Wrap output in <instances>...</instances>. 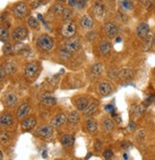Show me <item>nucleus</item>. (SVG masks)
<instances>
[{
  "label": "nucleus",
  "instance_id": "14",
  "mask_svg": "<svg viewBox=\"0 0 155 160\" xmlns=\"http://www.w3.org/2000/svg\"><path fill=\"white\" fill-rule=\"evenodd\" d=\"M98 91L103 96H107L112 94V87L106 82H102L98 86Z\"/></svg>",
  "mask_w": 155,
  "mask_h": 160
},
{
  "label": "nucleus",
  "instance_id": "52",
  "mask_svg": "<svg viewBox=\"0 0 155 160\" xmlns=\"http://www.w3.org/2000/svg\"><path fill=\"white\" fill-rule=\"evenodd\" d=\"M42 156H43L44 158H46V157H47V154H46V152L42 153Z\"/></svg>",
  "mask_w": 155,
  "mask_h": 160
},
{
  "label": "nucleus",
  "instance_id": "49",
  "mask_svg": "<svg viewBox=\"0 0 155 160\" xmlns=\"http://www.w3.org/2000/svg\"><path fill=\"white\" fill-rule=\"evenodd\" d=\"M94 147H95V149H96V150H99V149L101 148V142L99 141V140H98V141H96V143H95Z\"/></svg>",
  "mask_w": 155,
  "mask_h": 160
},
{
  "label": "nucleus",
  "instance_id": "2",
  "mask_svg": "<svg viewBox=\"0 0 155 160\" xmlns=\"http://www.w3.org/2000/svg\"><path fill=\"white\" fill-rule=\"evenodd\" d=\"M76 34V25L71 21H66L61 28V34L65 38H71Z\"/></svg>",
  "mask_w": 155,
  "mask_h": 160
},
{
  "label": "nucleus",
  "instance_id": "10",
  "mask_svg": "<svg viewBox=\"0 0 155 160\" xmlns=\"http://www.w3.org/2000/svg\"><path fill=\"white\" fill-rule=\"evenodd\" d=\"M14 14L17 18H23L27 14V6L24 3L17 4L14 9Z\"/></svg>",
  "mask_w": 155,
  "mask_h": 160
},
{
  "label": "nucleus",
  "instance_id": "13",
  "mask_svg": "<svg viewBox=\"0 0 155 160\" xmlns=\"http://www.w3.org/2000/svg\"><path fill=\"white\" fill-rule=\"evenodd\" d=\"M36 124V119L34 117H28L25 118L22 123H21V128L23 131H30V130L34 129Z\"/></svg>",
  "mask_w": 155,
  "mask_h": 160
},
{
  "label": "nucleus",
  "instance_id": "55",
  "mask_svg": "<svg viewBox=\"0 0 155 160\" xmlns=\"http://www.w3.org/2000/svg\"><path fill=\"white\" fill-rule=\"evenodd\" d=\"M150 1H151V2H152L153 4H155V0H150Z\"/></svg>",
  "mask_w": 155,
  "mask_h": 160
},
{
  "label": "nucleus",
  "instance_id": "8",
  "mask_svg": "<svg viewBox=\"0 0 155 160\" xmlns=\"http://www.w3.org/2000/svg\"><path fill=\"white\" fill-rule=\"evenodd\" d=\"M133 76H134L133 72L130 69H123L118 73V78L124 82H128L130 80H132Z\"/></svg>",
  "mask_w": 155,
  "mask_h": 160
},
{
  "label": "nucleus",
  "instance_id": "19",
  "mask_svg": "<svg viewBox=\"0 0 155 160\" xmlns=\"http://www.w3.org/2000/svg\"><path fill=\"white\" fill-rule=\"evenodd\" d=\"M81 24L84 29H91L94 25V21H93V19L90 15L85 14L82 17Z\"/></svg>",
  "mask_w": 155,
  "mask_h": 160
},
{
  "label": "nucleus",
  "instance_id": "35",
  "mask_svg": "<svg viewBox=\"0 0 155 160\" xmlns=\"http://www.w3.org/2000/svg\"><path fill=\"white\" fill-rule=\"evenodd\" d=\"M61 15H62V18L64 20H70L73 16V12L68 8H64V11H63Z\"/></svg>",
  "mask_w": 155,
  "mask_h": 160
},
{
  "label": "nucleus",
  "instance_id": "1",
  "mask_svg": "<svg viewBox=\"0 0 155 160\" xmlns=\"http://www.w3.org/2000/svg\"><path fill=\"white\" fill-rule=\"evenodd\" d=\"M37 46L44 52L50 51L54 46L53 39L47 34H41L37 38Z\"/></svg>",
  "mask_w": 155,
  "mask_h": 160
},
{
  "label": "nucleus",
  "instance_id": "50",
  "mask_svg": "<svg viewBox=\"0 0 155 160\" xmlns=\"http://www.w3.org/2000/svg\"><path fill=\"white\" fill-rule=\"evenodd\" d=\"M135 126H136V125H135L134 122H130V124H129V130H130V131H134Z\"/></svg>",
  "mask_w": 155,
  "mask_h": 160
},
{
  "label": "nucleus",
  "instance_id": "33",
  "mask_svg": "<svg viewBox=\"0 0 155 160\" xmlns=\"http://www.w3.org/2000/svg\"><path fill=\"white\" fill-rule=\"evenodd\" d=\"M145 39V43H144V48L145 50H149V48H151L152 46V41H153V37L151 36V34H148L146 37L144 38Z\"/></svg>",
  "mask_w": 155,
  "mask_h": 160
},
{
  "label": "nucleus",
  "instance_id": "23",
  "mask_svg": "<svg viewBox=\"0 0 155 160\" xmlns=\"http://www.w3.org/2000/svg\"><path fill=\"white\" fill-rule=\"evenodd\" d=\"M15 50L20 54H28V53L30 52V47L24 43H17L15 47Z\"/></svg>",
  "mask_w": 155,
  "mask_h": 160
},
{
  "label": "nucleus",
  "instance_id": "56",
  "mask_svg": "<svg viewBox=\"0 0 155 160\" xmlns=\"http://www.w3.org/2000/svg\"><path fill=\"white\" fill-rule=\"evenodd\" d=\"M61 1H65V0H61Z\"/></svg>",
  "mask_w": 155,
  "mask_h": 160
},
{
  "label": "nucleus",
  "instance_id": "21",
  "mask_svg": "<svg viewBox=\"0 0 155 160\" xmlns=\"http://www.w3.org/2000/svg\"><path fill=\"white\" fill-rule=\"evenodd\" d=\"M79 121H80V114L78 112L73 111V112L69 113V114L67 115V122H68L70 125H76Z\"/></svg>",
  "mask_w": 155,
  "mask_h": 160
},
{
  "label": "nucleus",
  "instance_id": "6",
  "mask_svg": "<svg viewBox=\"0 0 155 160\" xmlns=\"http://www.w3.org/2000/svg\"><path fill=\"white\" fill-rule=\"evenodd\" d=\"M104 31L109 39H114L118 34V29L115 26V24L111 22H107L104 24Z\"/></svg>",
  "mask_w": 155,
  "mask_h": 160
},
{
  "label": "nucleus",
  "instance_id": "22",
  "mask_svg": "<svg viewBox=\"0 0 155 160\" xmlns=\"http://www.w3.org/2000/svg\"><path fill=\"white\" fill-rule=\"evenodd\" d=\"M0 123H1L2 127L11 126L14 123V118L10 114H4L1 116V119H0Z\"/></svg>",
  "mask_w": 155,
  "mask_h": 160
},
{
  "label": "nucleus",
  "instance_id": "34",
  "mask_svg": "<svg viewBox=\"0 0 155 160\" xmlns=\"http://www.w3.org/2000/svg\"><path fill=\"white\" fill-rule=\"evenodd\" d=\"M121 4L125 11H131V10H133V3L129 1V0H123Z\"/></svg>",
  "mask_w": 155,
  "mask_h": 160
},
{
  "label": "nucleus",
  "instance_id": "40",
  "mask_svg": "<svg viewBox=\"0 0 155 160\" xmlns=\"http://www.w3.org/2000/svg\"><path fill=\"white\" fill-rule=\"evenodd\" d=\"M3 53L5 54H9L13 53V48L11 46V44L9 43H5V45L3 46Z\"/></svg>",
  "mask_w": 155,
  "mask_h": 160
},
{
  "label": "nucleus",
  "instance_id": "25",
  "mask_svg": "<svg viewBox=\"0 0 155 160\" xmlns=\"http://www.w3.org/2000/svg\"><path fill=\"white\" fill-rule=\"evenodd\" d=\"M98 102L94 101L93 103H91L90 105H88V107H87L85 110H84V115L85 116H90L92 115L97 110V107H98Z\"/></svg>",
  "mask_w": 155,
  "mask_h": 160
},
{
  "label": "nucleus",
  "instance_id": "7",
  "mask_svg": "<svg viewBox=\"0 0 155 160\" xmlns=\"http://www.w3.org/2000/svg\"><path fill=\"white\" fill-rule=\"evenodd\" d=\"M36 133L37 134L43 137V138H50L53 135V129L52 126H47V125H43L40 126L36 129Z\"/></svg>",
  "mask_w": 155,
  "mask_h": 160
},
{
  "label": "nucleus",
  "instance_id": "38",
  "mask_svg": "<svg viewBox=\"0 0 155 160\" xmlns=\"http://www.w3.org/2000/svg\"><path fill=\"white\" fill-rule=\"evenodd\" d=\"M0 139H1L2 144L8 143L9 139H10V134L7 132H1V134H0Z\"/></svg>",
  "mask_w": 155,
  "mask_h": 160
},
{
  "label": "nucleus",
  "instance_id": "28",
  "mask_svg": "<svg viewBox=\"0 0 155 160\" xmlns=\"http://www.w3.org/2000/svg\"><path fill=\"white\" fill-rule=\"evenodd\" d=\"M5 70L7 74H14L16 71V64L13 61H9L5 65Z\"/></svg>",
  "mask_w": 155,
  "mask_h": 160
},
{
  "label": "nucleus",
  "instance_id": "20",
  "mask_svg": "<svg viewBox=\"0 0 155 160\" xmlns=\"http://www.w3.org/2000/svg\"><path fill=\"white\" fill-rule=\"evenodd\" d=\"M89 105V101L88 99L85 97H81L76 101V107L79 111H84V110L88 107Z\"/></svg>",
  "mask_w": 155,
  "mask_h": 160
},
{
  "label": "nucleus",
  "instance_id": "4",
  "mask_svg": "<svg viewBox=\"0 0 155 160\" xmlns=\"http://www.w3.org/2000/svg\"><path fill=\"white\" fill-rule=\"evenodd\" d=\"M38 63L37 62H29L28 64H26L25 66V70H24V73H25V75L28 77V78H32L36 75V74L37 73L38 71Z\"/></svg>",
  "mask_w": 155,
  "mask_h": 160
},
{
  "label": "nucleus",
  "instance_id": "31",
  "mask_svg": "<svg viewBox=\"0 0 155 160\" xmlns=\"http://www.w3.org/2000/svg\"><path fill=\"white\" fill-rule=\"evenodd\" d=\"M145 111H146V107H145L144 105H138L135 107L134 111H133V115L134 116H140L142 115Z\"/></svg>",
  "mask_w": 155,
  "mask_h": 160
},
{
  "label": "nucleus",
  "instance_id": "27",
  "mask_svg": "<svg viewBox=\"0 0 155 160\" xmlns=\"http://www.w3.org/2000/svg\"><path fill=\"white\" fill-rule=\"evenodd\" d=\"M86 128H87V130H88V132L95 133L97 130H98V125H97V123L95 121H93V120L88 119L86 121Z\"/></svg>",
  "mask_w": 155,
  "mask_h": 160
},
{
  "label": "nucleus",
  "instance_id": "41",
  "mask_svg": "<svg viewBox=\"0 0 155 160\" xmlns=\"http://www.w3.org/2000/svg\"><path fill=\"white\" fill-rule=\"evenodd\" d=\"M140 2L145 6V7H147L148 9H150V8H152L153 7V3L150 1V0H140Z\"/></svg>",
  "mask_w": 155,
  "mask_h": 160
},
{
  "label": "nucleus",
  "instance_id": "54",
  "mask_svg": "<svg viewBox=\"0 0 155 160\" xmlns=\"http://www.w3.org/2000/svg\"><path fill=\"white\" fill-rule=\"evenodd\" d=\"M153 43H154V45H155V34H154V37H153Z\"/></svg>",
  "mask_w": 155,
  "mask_h": 160
},
{
  "label": "nucleus",
  "instance_id": "46",
  "mask_svg": "<svg viewBox=\"0 0 155 160\" xmlns=\"http://www.w3.org/2000/svg\"><path fill=\"white\" fill-rule=\"evenodd\" d=\"M79 0H68V3L71 7H77Z\"/></svg>",
  "mask_w": 155,
  "mask_h": 160
},
{
  "label": "nucleus",
  "instance_id": "32",
  "mask_svg": "<svg viewBox=\"0 0 155 160\" xmlns=\"http://www.w3.org/2000/svg\"><path fill=\"white\" fill-rule=\"evenodd\" d=\"M9 38V32L5 27L0 28V39L2 42H6Z\"/></svg>",
  "mask_w": 155,
  "mask_h": 160
},
{
  "label": "nucleus",
  "instance_id": "12",
  "mask_svg": "<svg viewBox=\"0 0 155 160\" xmlns=\"http://www.w3.org/2000/svg\"><path fill=\"white\" fill-rule=\"evenodd\" d=\"M104 12H105V9H104V6L102 2H99V1L94 2V4H93V13L95 14V15L97 17L103 18L104 16Z\"/></svg>",
  "mask_w": 155,
  "mask_h": 160
},
{
  "label": "nucleus",
  "instance_id": "43",
  "mask_svg": "<svg viewBox=\"0 0 155 160\" xmlns=\"http://www.w3.org/2000/svg\"><path fill=\"white\" fill-rule=\"evenodd\" d=\"M0 73H1V81H3L5 74H7L6 70H5V66H1V68H0Z\"/></svg>",
  "mask_w": 155,
  "mask_h": 160
},
{
  "label": "nucleus",
  "instance_id": "16",
  "mask_svg": "<svg viewBox=\"0 0 155 160\" xmlns=\"http://www.w3.org/2000/svg\"><path fill=\"white\" fill-rule=\"evenodd\" d=\"M67 119V117L63 114H57L56 115L53 119H52V121H51V126L53 128H57V127H60L61 126L64 122H65V120Z\"/></svg>",
  "mask_w": 155,
  "mask_h": 160
},
{
  "label": "nucleus",
  "instance_id": "47",
  "mask_svg": "<svg viewBox=\"0 0 155 160\" xmlns=\"http://www.w3.org/2000/svg\"><path fill=\"white\" fill-rule=\"evenodd\" d=\"M129 147H131V144H130L129 142H125V143L123 144V148H124V150H128Z\"/></svg>",
  "mask_w": 155,
  "mask_h": 160
},
{
  "label": "nucleus",
  "instance_id": "53",
  "mask_svg": "<svg viewBox=\"0 0 155 160\" xmlns=\"http://www.w3.org/2000/svg\"><path fill=\"white\" fill-rule=\"evenodd\" d=\"M124 159H128V156L127 154H124Z\"/></svg>",
  "mask_w": 155,
  "mask_h": 160
},
{
  "label": "nucleus",
  "instance_id": "15",
  "mask_svg": "<svg viewBox=\"0 0 155 160\" xmlns=\"http://www.w3.org/2000/svg\"><path fill=\"white\" fill-rule=\"evenodd\" d=\"M5 106H7L8 108H13L15 106V104L17 103V97L15 94L10 93L6 95L5 100H4Z\"/></svg>",
  "mask_w": 155,
  "mask_h": 160
},
{
  "label": "nucleus",
  "instance_id": "24",
  "mask_svg": "<svg viewBox=\"0 0 155 160\" xmlns=\"http://www.w3.org/2000/svg\"><path fill=\"white\" fill-rule=\"evenodd\" d=\"M99 51L101 53L102 55H106L108 54L111 51V45L110 43L106 42V41H103L101 44H100V47H99Z\"/></svg>",
  "mask_w": 155,
  "mask_h": 160
},
{
  "label": "nucleus",
  "instance_id": "39",
  "mask_svg": "<svg viewBox=\"0 0 155 160\" xmlns=\"http://www.w3.org/2000/svg\"><path fill=\"white\" fill-rule=\"evenodd\" d=\"M103 156L104 159H111L113 157V151L111 149L105 150V151L103 152Z\"/></svg>",
  "mask_w": 155,
  "mask_h": 160
},
{
  "label": "nucleus",
  "instance_id": "3",
  "mask_svg": "<svg viewBox=\"0 0 155 160\" xmlns=\"http://www.w3.org/2000/svg\"><path fill=\"white\" fill-rule=\"evenodd\" d=\"M28 36V31L24 26H19L15 29L13 32V38L17 41H22V40L26 39Z\"/></svg>",
  "mask_w": 155,
  "mask_h": 160
},
{
  "label": "nucleus",
  "instance_id": "37",
  "mask_svg": "<svg viewBox=\"0 0 155 160\" xmlns=\"http://www.w3.org/2000/svg\"><path fill=\"white\" fill-rule=\"evenodd\" d=\"M64 11V7L61 4H56L53 8V12L55 14H57V15H61L62 13Z\"/></svg>",
  "mask_w": 155,
  "mask_h": 160
},
{
  "label": "nucleus",
  "instance_id": "26",
  "mask_svg": "<svg viewBox=\"0 0 155 160\" xmlns=\"http://www.w3.org/2000/svg\"><path fill=\"white\" fill-rule=\"evenodd\" d=\"M72 52L69 51L65 46H63L61 50H60V55L62 59H69L72 56Z\"/></svg>",
  "mask_w": 155,
  "mask_h": 160
},
{
  "label": "nucleus",
  "instance_id": "45",
  "mask_svg": "<svg viewBox=\"0 0 155 160\" xmlns=\"http://www.w3.org/2000/svg\"><path fill=\"white\" fill-rule=\"evenodd\" d=\"M104 109H105V111H106V112H108V113H111V114L114 113V107H113L112 105H107V106H105Z\"/></svg>",
  "mask_w": 155,
  "mask_h": 160
},
{
  "label": "nucleus",
  "instance_id": "44",
  "mask_svg": "<svg viewBox=\"0 0 155 160\" xmlns=\"http://www.w3.org/2000/svg\"><path fill=\"white\" fill-rule=\"evenodd\" d=\"M112 117H113V119H114L117 123H120V122L122 121V120H121V116H120L119 114H115V113L112 114Z\"/></svg>",
  "mask_w": 155,
  "mask_h": 160
},
{
  "label": "nucleus",
  "instance_id": "51",
  "mask_svg": "<svg viewBox=\"0 0 155 160\" xmlns=\"http://www.w3.org/2000/svg\"><path fill=\"white\" fill-rule=\"evenodd\" d=\"M0 159H4V154L2 152H0Z\"/></svg>",
  "mask_w": 155,
  "mask_h": 160
},
{
  "label": "nucleus",
  "instance_id": "9",
  "mask_svg": "<svg viewBox=\"0 0 155 160\" xmlns=\"http://www.w3.org/2000/svg\"><path fill=\"white\" fill-rule=\"evenodd\" d=\"M149 33V26L148 23H140L138 26H137V29H136V34L138 35V37L140 38H145Z\"/></svg>",
  "mask_w": 155,
  "mask_h": 160
},
{
  "label": "nucleus",
  "instance_id": "48",
  "mask_svg": "<svg viewBox=\"0 0 155 160\" xmlns=\"http://www.w3.org/2000/svg\"><path fill=\"white\" fill-rule=\"evenodd\" d=\"M86 35H87V38L90 39V40L95 38V34H94V33H89V34H87Z\"/></svg>",
  "mask_w": 155,
  "mask_h": 160
},
{
  "label": "nucleus",
  "instance_id": "36",
  "mask_svg": "<svg viewBox=\"0 0 155 160\" xmlns=\"http://www.w3.org/2000/svg\"><path fill=\"white\" fill-rule=\"evenodd\" d=\"M28 24H29V26H30L31 28H33V29H37L38 28V20H37V18H36V17H34V16H31L30 18L28 19Z\"/></svg>",
  "mask_w": 155,
  "mask_h": 160
},
{
  "label": "nucleus",
  "instance_id": "29",
  "mask_svg": "<svg viewBox=\"0 0 155 160\" xmlns=\"http://www.w3.org/2000/svg\"><path fill=\"white\" fill-rule=\"evenodd\" d=\"M103 125L104 127V129L106 130V131H108V132H111L113 131V129H114V123L111 119L109 118H105L103 120Z\"/></svg>",
  "mask_w": 155,
  "mask_h": 160
},
{
  "label": "nucleus",
  "instance_id": "42",
  "mask_svg": "<svg viewBox=\"0 0 155 160\" xmlns=\"http://www.w3.org/2000/svg\"><path fill=\"white\" fill-rule=\"evenodd\" d=\"M154 102H155V95H154V94L148 96V98L146 99V101H145V103H146L147 105L152 104V103H154Z\"/></svg>",
  "mask_w": 155,
  "mask_h": 160
},
{
  "label": "nucleus",
  "instance_id": "17",
  "mask_svg": "<svg viewBox=\"0 0 155 160\" xmlns=\"http://www.w3.org/2000/svg\"><path fill=\"white\" fill-rule=\"evenodd\" d=\"M29 111H30V105L28 103H23L17 109V112H16L17 118H19V119L23 118L24 116H26L28 114Z\"/></svg>",
  "mask_w": 155,
  "mask_h": 160
},
{
  "label": "nucleus",
  "instance_id": "30",
  "mask_svg": "<svg viewBox=\"0 0 155 160\" xmlns=\"http://www.w3.org/2000/svg\"><path fill=\"white\" fill-rule=\"evenodd\" d=\"M92 73L94 75L99 76L103 74V66L100 63H96L92 66Z\"/></svg>",
  "mask_w": 155,
  "mask_h": 160
},
{
  "label": "nucleus",
  "instance_id": "11",
  "mask_svg": "<svg viewBox=\"0 0 155 160\" xmlns=\"http://www.w3.org/2000/svg\"><path fill=\"white\" fill-rule=\"evenodd\" d=\"M40 102L45 106H53L56 104V98L49 93H44L40 96Z\"/></svg>",
  "mask_w": 155,
  "mask_h": 160
},
{
  "label": "nucleus",
  "instance_id": "18",
  "mask_svg": "<svg viewBox=\"0 0 155 160\" xmlns=\"http://www.w3.org/2000/svg\"><path fill=\"white\" fill-rule=\"evenodd\" d=\"M74 141H75V138L73 135L71 134H64L62 137H61V144L64 148H70L73 146L74 144Z\"/></svg>",
  "mask_w": 155,
  "mask_h": 160
},
{
  "label": "nucleus",
  "instance_id": "5",
  "mask_svg": "<svg viewBox=\"0 0 155 160\" xmlns=\"http://www.w3.org/2000/svg\"><path fill=\"white\" fill-rule=\"evenodd\" d=\"M67 49L71 51L72 53L77 52L78 50L81 48V42H80V39L78 37H71L66 41L65 45H64Z\"/></svg>",
  "mask_w": 155,
  "mask_h": 160
}]
</instances>
